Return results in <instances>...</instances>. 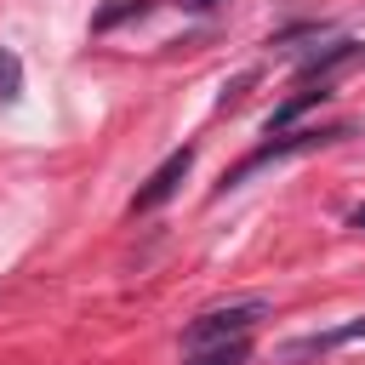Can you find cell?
I'll use <instances>...</instances> for the list:
<instances>
[{
    "instance_id": "1",
    "label": "cell",
    "mask_w": 365,
    "mask_h": 365,
    "mask_svg": "<svg viewBox=\"0 0 365 365\" xmlns=\"http://www.w3.org/2000/svg\"><path fill=\"white\" fill-rule=\"evenodd\" d=\"M268 314V302L262 297H245V302H228V308H205L188 331H182V342L188 348H211V342H234V336H245L257 319Z\"/></svg>"
},
{
    "instance_id": "2",
    "label": "cell",
    "mask_w": 365,
    "mask_h": 365,
    "mask_svg": "<svg viewBox=\"0 0 365 365\" xmlns=\"http://www.w3.org/2000/svg\"><path fill=\"white\" fill-rule=\"evenodd\" d=\"M336 137H348V131H342V125H331V131H279V137H274V143H262L251 160H240V165H234L222 182H228V188H240L251 171H262V165H274V160H285V154H308V148H325V143H336Z\"/></svg>"
},
{
    "instance_id": "3",
    "label": "cell",
    "mask_w": 365,
    "mask_h": 365,
    "mask_svg": "<svg viewBox=\"0 0 365 365\" xmlns=\"http://www.w3.org/2000/svg\"><path fill=\"white\" fill-rule=\"evenodd\" d=\"M188 171H194V148L182 143V148H171V154L160 160V171L131 194V211H154V205H165V200L182 188V177H188Z\"/></svg>"
},
{
    "instance_id": "4",
    "label": "cell",
    "mask_w": 365,
    "mask_h": 365,
    "mask_svg": "<svg viewBox=\"0 0 365 365\" xmlns=\"http://www.w3.org/2000/svg\"><path fill=\"white\" fill-rule=\"evenodd\" d=\"M245 359H251V348H245V336H234V342L188 348V359H182V365H245Z\"/></svg>"
},
{
    "instance_id": "5",
    "label": "cell",
    "mask_w": 365,
    "mask_h": 365,
    "mask_svg": "<svg viewBox=\"0 0 365 365\" xmlns=\"http://www.w3.org/2000/svg\"><path fill=\"white\" fill-rule=\"evenodd\" d=\"M325 97H331L325 86H302L297 97H285V103H279V108L268 114V131H285V125H291V120H297L302 108H314V103H325Z\"/></svg>"
},
{
    "instance_id": "6",
    "label": "cell",
    "mask_w": 365,
    "mask_h": 365,
    "mask_svg": "<svg viewBox=\"0 0 365 365\" xmlns=\"http://www.w3.org/2000/svg\"><path fill=\"white\" fill-rule=\"evenodd\" d=\"M148 11V0H114V6H103L97 17H91V29L103 34V29H114V23H125V17H143Z\"/></svg>"
},
{
    "instance_id": "7",
    "label": "cell",
    "mask_w": 365,
    "mask_h": 365,
    "mask_svg": "<svg viewBox=\"0 0 365 365\" xmlns=\"http://www.w3.org/2000/svg\"><path fill=\"white\" fill-rule=\"evenodd\" d=\"M17 91H23V63L17 51H0V103H17Z\"/></svg>"
},
{
    "instance_id": "8",
    "label": "cell",
    "mask_w": 365,
    "mask_h": 365,
    "mask_svg": "<svg viewBox=\"0 0 365 365\" xmlns=\"http://www.w3.org/2000/svg\"><path fill=\"white\" fill-rule=\"evenodd\" d=\"M188 11H211V6H222V0H182Z\"/></svg>"
},
{
    "instance_id": "9",
    "label": "cell",
    "mask_w": 365,
    "mask_h": 365,
    "mask_svg": "<svg viewBox=\"0 0 365 365\" xmlns=\"http://www.w3.org/2000/svg\"><path fill=\"white\" fill-rule=\"evenodd\" d=\"M348 222H354V228H365V205H354V211H348Z\"/></svg>"
}]
</instances>
